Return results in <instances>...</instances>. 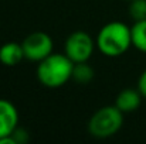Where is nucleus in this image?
I'll list each match as a JSON object with an SVG mask.
<instances>
[{"label": "nucleus", "instance_id": "nucleus-1", "mask_svg": "<svg viewBox=\"0 0 146 144\" xmlns=\"http://www.w3.org/2000/svg\"><path fill=\"white\" fill-rule=\"evenodd\" d=\"M95 43L105 57H121L132 47V30L122 21H111L99 30Z\"/></svg>", "mask_w": 146, "mask_h": 144}, {"label": "nucleus", "instance_id": "nucleus-2", "mask_svg": "<svg viewBox=\"0 0 146 144\" xmlns=\"http://www.w3.org/2000/svg\"><path fill=\"white\" fill-rule=\"evenodd\" d=\"M74 62L65 54H50L37 65V79L46 88H61L72 78Z\"/></svg>", "mask_w": 146, "mask_h": 144}, {"label": "nucleus", "instance_id": "nucleus-3", "mask_svg": "<svg viewBox=\"0 0 146 144\" xmlns=\"http://www.w3.org/2000/svg\"><path fill=\"white\" fill-rule=\"evenodd\" d=\"M123 123V113L113 106L98 109L88 122V132L97 139H108L116 134Z\"/></svg>", "mask_w": 146, "mask_h": 144}, {"label": "nucleus", "instance_id": "nucleus-4", "mask_svg": "<svg viewBox=\"0 0 146 144\" xmlns=\"http://www.w3.org/2000/svg\"><path fill=\"white\" fill-rule=\"evenodd\" d=\"M97 43L92 40V37L87 31H74L71 36H68L65 45H64V54L74 62H87L95 49Z\"/></svg>", "mask_w": 146, "mask_h": 144}, {"label": "nucleus", "instance_id": "nucleus-5", "mask_svg": "<svg viewBox=\"0 0 146 144\" xmlns=\"http://www.w3.org/2000/svg\"><path fill=\"white\" fill-rule=\"evenodd\" d=\"M21 47L24 51V58L33 62H40L52 54V38L44 31H33L23 41Z\"/></svg>", "mask_w": 146, "mask_h": 144}, {"label": "nucleus", "instance_id": "nucleus-6", "mask_svg": "<svg viewBox=\"0 0 146 144\" xmlns=\"http://www.w3.org/2000/svg\"><path fill=\"white\" fill-rule=\"evenodd\" d=\"M17 124L19 112L16 106L6 99H0V140L6 136H11Z\"/></svg>", "mask_w": 146, "mask_h": 144}, {"label": "nucleus", "instance_id": "nucleus-7", "mask_svg": "<svg viewBox=\"0 0 146 144\" xmlns=\"http://www.w3.org/2000/svg\"><path fill=\"white\" fill-rule=\"evenodd\" d=\"M142 97L143 96L139 92V89L126 88L118 93L116 99H115V106L122 113H132L141 106Z\"/></svg>", "mask_w": 146, "mask_h": 144}, {"label": "nucleus", "instance_id": "nucleus-8", "mask_svg": "<svg viewBox=\"0 0 146 144\" xmlns=\"http://www.w3.org/2000/svg\"><path fill=\"white\" fill-rule=\"evenodd\" d=\"M24 59V51L21 44L9 41L0 47V64L6 66H16Z\"/></svg>", "mask_w": 146, "mask_h": 144}, {"label": "nucleus", "instance_id": "nucleus-9", "mask_svg": "<svg viewBox=\"0 0 146 144\" xmlns=\"http://www.w3.org/2000/svg\"><path fill=\"white\" fill-rule=\"evenodd\" d=\"M132 30V45L146 54V20L135 21L131 27Z\"/></svg>", "mask_w": 146, "mask_h": 144}, {"label": "nucleus", "instance_id": "nucleus-10", "mask_svg": "<svg viewBox=\"0 0 146 144\" xmlns=\"http://www.w3.org/2000/svg\"><path fill=\"white\" fill-rule=\"evenodd\" d=\"M94 69L91 68V65L87 62H77L74 64L72 68V78L75 82L78 84H88L94 79Z\"/></svg>", "mask_w": 146, "mask_h": 144}, {"label": "nucleus", "instance_id": "nucleus-11", "mask_svg": "<svg viewBox=\"0 0 146 144\" xmlns=\"http://www.w3.org/2000/svg\"><path fill=\"white\" fill-rule=\"evenodd\" d=\"M129 16L133 21L146 20V0H132L129 1Z\"/></svg>", "mask_w": 146, "mask_h": 144}, {"label": "nucleus", "instance_id": "nucleus-12", "mask_svg": "<svg viewBox=\"0 0 146 144\" xmlns=\"http://www.w3.org/2000/svg\"><path fill=\"white\" fill-rule=\"evenodd\" d=\"M13 139L16 140V144H21V143H26L27 141V134H26V132L24 130H21V129H16L14 132H13Z\"/></svg>", "mask_w": 146, "mask_h": 144}, {"label": "nucleus", "instance_id": "nucleus-13", "mask_svg": "<svg viewBox=\"0 0 146 144\" xmlns=\"http://www.w3.org/2000/svg\"><path fill=\"white\" fill-rule=\"evenodd\" d=\"M138 89H139V92L142 93V96L146 97V69L141 74V76H139V79H138Z\"/></svg>", "mask_w": 146, "mask_h": 144}, {"label": "nucleus", "instance_id": "nucleus-14", "mask_svg": "<svg viewBox=\"0 0 146 144\" xmlns=\"http://www.w3.org/2000/svg\"><path fill=\"white\" fill-rule=\"evenodd\" d=\"M126 1H132V0H126Z\"/></svg>", "mask_w": 146, "mask_h": 144}]
</instances>
